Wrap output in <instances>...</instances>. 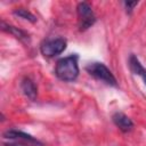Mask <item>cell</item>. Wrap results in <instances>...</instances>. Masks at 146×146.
Segmentation results:
<instances>
[{"label": "cell", "instance_id": "1", "mask_svg": "<svg viewBox=\"0 0 146 146\" xmlns=\"http://www.w3.org/2000/svg\"><path fill=\"white\" fill-rule=\"evenodd\" d=\"M55 73L58 79L62 81H74L79 75V65H78V56L71 55L59 59L55 67Z\"/></svg>", "mask_w": 146, "mask_h": 146}, {"label": "cell", "instance_id": "2", "mask_svg": "<svg viewBox=\"0 0 146 146\" xmlns=\"http://www.w3.org/2000/svg\"><path fill=\"white\" fill-rule=\"evenodd\" d=\"M87 72L92 75L94 78L103 81L106 84L110 86H116V79L113 75V73L103 64V63H91L86 66Z\"/></svg>", "mask_w": 146, "mask_h": 146}, {"label": "cell", "instance_id": "3", "mask_svg": "<svg viewBox=\"0 0 146 146\" xmlns=\"http://www.w3.org/2000/svg\"><path fill=\"white\" fill-rule=\"evenodd\" d=\"M66 48V41L63 38H57V39H49L46 40L41 47H40V51L44 57L51 58L55 57L57 55H59L60 52H63Z\"/></svg>", "mask_w": 146, "mask_h": 146}, {"label": "cell", "instance_id": "4", "mask_svg": "<svg viewBox=\"0 0 146 146\" xmlns=\"http://www.w3.org/2000/svg\"><path fill=\"white\" fill-rule=\"evenodd\" d=\"M76 11H78V17H79L80 31H84L89 29L91 25H94L96 17L94 15L91 7L87 2H80L76 7Z\"/></svg>", "mask_w": 146, "mask_h": 146}, {"label": "cell", "instance_id": "5", "mask_svg": "<svg viewBox=\"0 0 146 146\" xmlns=\"http://www.w3.org/2000/svg\"><path fill=\"white\" fill-rule=\"evenodd\" d=\"M113 122L123 132H128L133 128V123H132L131 119L129 116H127L125 114L120 113V112H116L113 115Z\"/></svg>", "mask_w": 146, "mask_h": 146}, {"label": "cell", "instance_id": "6", "mask_svg": "<svg viewBox=\"0 0 146 146\" xmlns=\"http://www.w3.org/2000/svg\"><path fill=\"white\" fill-rule=\"evenodd\" d=\"M3 137L5 138H9V139H18V140H24V141H29V143H32V144H39L41 145L35 138H33L31 135H27L23 131H19V130H15V129H10V130H7L5 133H3Z\"/></svg>", "mask_w": 146, "mask_h": 146}, {"label": "cell", "instance_id": "7", "mask_svg": "<svg viewBox=\"0 0 146 146\" xmlns=\"http://www.w3.org/2000/svg\"><path fill=\"white\" fill-rule=\"evenodd\" d=\"M129 65H130L131 72L133 74H136V75H139L143 79L144 83L146 84V70L141 66L140 62L138 60V58L136 56H133V55L130 56V58H129Z\"/></svg>", "mask_w": 146, "mask_h": 146}, {"label": "cell", "instance_id": "8", "mask_svg": "<svg viewBox=\"0 0 146 146\" xmlns=\"http://www.w3.org/2000/svg\"><path fill=\"white\" fill-rule=\"evenodd\" d=\"M22 90H23L24 95L27 98H30L31 100L35 99V97H36V87H35L34 82L31 79L25 78L22 81Z\"/></svg>", "mask_w": 146, "mask_h": 146}, {"label": "cell", "instance_id": "9", "mask_svg": "<svg viewBox=\"0 0 146 146\" xmlns=\"http://www.w3.org/2000/svg\"><path fill=\"white\" fill-rule=\"evenodd\" d=\"M1 29H2L3 31H6V32L13 34V35H14L15 38H17V39H26V38H27V34H26L24 31L19 30L18 27H15V26H13V25H8V24H6L5 22H1Z\"/></svg>", "mask_w": 146, "mask_h": 146}, {"label": "cell", "instance_id": "10", "mask_svg": "<svg viewBox=\"0 0 146 146\" xmlns=\"http://www.w3.org/2000/svg\"><path fill=\"white\" fill-rule=\"evenodd\" d=\"M14 14L21 18H24L31 23H35L36 22V17L31 13L27 9H24V8H17L16 10H14Z\"/></svg>", "mask_w": 146, "mask_h": 146}, {"label": "cell", "instance_id": "11", "mask_svg": "<svg viewBox=\"0 0 146 146\" xmlns=\"http://www.w3.org/2000/svg\"><path fill=\"white\" fill-rule=\"evenodd\" d=\"M137 1H135V2H124V5H125V7L127 8H129V10H132V8L135 7V6H137Z\"/></svg>", "mask_w": 146, "mask_h": 146}, {"label": "cell", "instance_id": "12", "mask_svg": "<svg viewBox=\"0 0 146 146\" xmlns=\"http://www.w3.org/2000/svg\"><path fill=\"white\" fill-rule=\"evenodd\" d=\"M6 146H27V145H24V144H22V143H9V144H7Z\"/></svg>", "mask_w": 146, "mask_h": 146}]
</instances>
